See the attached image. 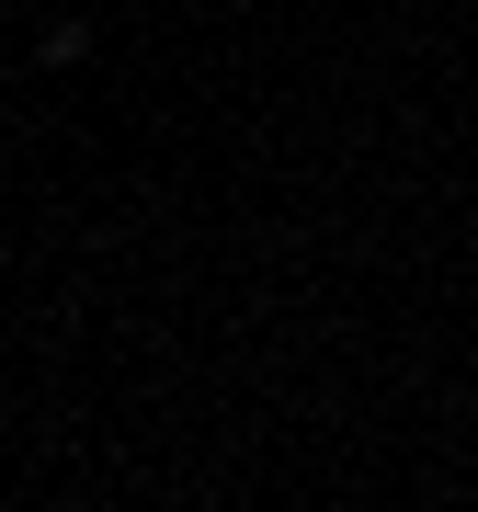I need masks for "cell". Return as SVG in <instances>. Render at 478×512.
I'll return each instance as SVG.
<instances>
[{
    "instance_id": "6da1fadb",
    "label": "cell",
    "mask_w": 478,
    "mask_h": 512,
    "mask_svg": "<svg viewBox=\"0 0 478 512\" xmlns=\"http://www.w3.org/2000/svg\"><path fill=\"white\" fill-rule=\"evenodd\" d=\"M92 57V23H46V69H80Z\"/></svg>"
}]
</instances>
